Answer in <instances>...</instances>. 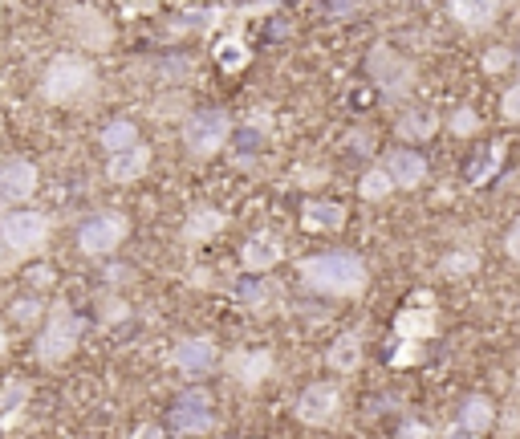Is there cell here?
I'll return each mask as SVG.
<instances>
[{
    "instance_id": "cell-39",
    "label": "cell",
    "mask_w": 520,
    "mask_h": 439,
    "mask_svg": "<svg viewBox=\"0 0 520 439\" xmlns=\"http://www.w3.org/2000/svg\"><path fill=\"white\" fill-rule=\"evenodd\" d=\"M29 281H33V285H49V281H53V269H33Z\"/></svg>"
},
{
    "instance_id": "cell-7",
    "label": "cell",
    "mask_w": 520,
    "mask_h": 439,
    "mask_svg": "<svg viewBox=\"0 0 520 439\" xmlns=\"http://www.w3.org/2000/svg\"><path fill=\"white\" fill-rule=\"evenodd\" d=\"M171 427L179 435H208L216 427V407L204 387H187L171 403Z\"/></svg>"
},
{
    "instance_id": "cell-28",
    "label": "cell",
    "mask_w": 520,
    "mask_h": 439,
    "mask_svg": "<svg viewBox=\"0 0 520 439\" xmlns=\"http://www.w3.org/2000/svg\"><path fill=\"white\" fill-rule=\"evenodd\" d=\"M236 301L244 305V309H252V313H260L269 301H273V285L265 281V277H244L240 285H236Z\"/></svg>"
},
{
    "instance_id": "cell-32",
    "label": "cell",
    "mask_w": 520,
    "mask_h": 439,
    "mask_svg": "<svg viewBox=\"0 0 520 439\" xmlns=\"http://www.w3.org/2000/svg\"><path fill=\"white\" fill-rule=\"evenodd\" d=\"M9 313H13V322H21V326H33L41 313H45V305L37 301V297H21V301H13L9 305Z\"/></svg>"
},
{
    "instance_id": "cell-4",
    "label": "cell",
    "mask_w": 520,
    "mask_h": 439,
    "mask_svg": "<svg viewBox=\"0 0 520 439\" xmlns=\"http://www.w3.org/2000/svg\"><path fill=\"white\" fill-rule=\"evenodd\" d=\"M232 131H236V122H232L228 110H216V106L191 110V114L183 118V147H187L195 159H212V155H220V151L228 147Z\"/></svg>"
},
{
    "instance_id": "cell-41",
    "label": "cell",
    "mask_w": 520,
    "mask_h": 439,
    "mask_svg": "<svg viewBox=\"0 0 520 439\" xmlns=\"http://www.w3.org/2000/svg\"><path fill=\"white\" fill-rule=\"evenodd\" d=\"M5 350H9V334H5V330H0V354H5Z\"/></svg>"
},
{
    "instance_id": "cell-21",
    "label": "cell",
    "mask_w": 520,
    "mask_h": 439,
    "mask_svg": "<svg viewBox=\"0 0 520 439\" xmlns=\"http://www.w3.org/2000/svg\"><path fill=\"white\" fill-rule=\"evenodd\" d=\"M386 171H390V179H395V187H407V192H411V187H419L423 179H427V159L419 155V151H390L386 155V163H382Z\"/></svg>"
},
{
    "instance_id": "cell-11",
    "label": "cell",
    "mask_w": 520,
    "mask_h": 439,
    "mask_svg": "<svg viewBox=\"0 0 520 439\" xmlns=\"http://www.w3.org/2000/svg\"><path fill=\"white\" fill-rule=\"evenodd\" d=\"M297 419L305 427H330L342 411V391L338 383H309L301 395H297Z\"/></svg>"
},
{
    "instance_id": "cell-27",
    "label": "cell",
    "mask_w": 520,
    "mask_h": 439,
    "mask_svg": "<svg viewBox=\"0 0 520 439\" xmlns=\"http://www.w3.org/2000/svg\"><path fill=\"white\" fill-rule=\"evenodd\" d=\"M476 269H480L476 248H451L447 257H439V277H447V281H468Z\"/></svg>"
},
{
    "instance_id": "cell-36",
    "label": "cell",
    "mask_w": 520,
    "mask_h": 439,
    "mask_svg": "<svg viewBox=\"0 0 520 439\" xmlns=\"http://www.w3.org/2000/svg\"><path fill=\"white\" fill-rule=\"evenodd\" d=\"M126 439H167V431L159 427V423H139L135 431H130Z\"/></svg>"
},
{
    "instance_id": "cell-19",
    "label": "cell",
    "mask_w": 520,
    "mask_h": 439,
    "mask_svg": "<svg viewBox=\"0 0 520 439\" xmlns=\"http://www.w3.org/2000/svg\"><path fill=\"white\" fill-rule=\"evenodd\" d=\"M346 208L338 200H305L301 204V228L305 232H342Z\"/></svg>"
},
{
    "instance_id": "cell-2",
    "label": "cell",
    "mask_w": 520,
    "mask_h": 439,
    "mask_svg": "<svg viewBox=\"0 0 520 439\" xmlns=\"http://www.w3.org/2000/svg\"><path fill=\"white\" fill-rule=\"evenodd\" d=\"M98 90V70L86 53H57L49 66H45V78H41V98L53 102V106H74L82 98H90Z\"/></svg>"
},
{
    "instance_id": "cell-12",
    "label": "cell",
    "mask_w": 520,
    "mask_h": 439,
    "mask_svg": "<svg viewBox=\"0 0 520 439\" xmlns=\"http://www.w3.org/2000/svg\"><path fill=\"white\" fill-rule=\"evenodd\" d=\"M37 183H41V171L29 159H21V155L5 159V163H0V208H13V204L33 200Z\"/></svg>"
},
{
    "instance_id": "cell-13",
    "label": "cell",
    "mask_w": 520,
    "mask_h": 439,
    "mask_svg": "<svg viewBox=\"0 0 520 439\" xmlns=\"http://www.w3.org/2000/svg\"><path fill=\"white\" fill-rule=\"evenodd\" d=\"M285 261V240L273 232H256L240 244V265L248 277H265Z\"/></svg>"
},
{
    "instance_id": "cell-42",
    "label": "cell",
    "mask_w": 520,
    "mask_h": 439,
    "mask_svg": "<svg viewBox=\"0 0 520 439\" xmlns=\"http://www.w3.org/2000/svg\"><path fill=\"white\" fill-rule=\"evenodd\" d=\"M5 248H9V244H5V236H0V257H5Z\"/></svg>"
},
{
    "instance_id": "cell-31",
    "label": "cell",
    "mask_w": 520,
    "mask_h": 439,
    "mask_svg": "<svg viewBox=\"0 0 520 439\" xmlns=\"http://www.w3.org/2000/svg\"><path fill=\"white\" fill-rule=\"evenodd\" d=\"M500 155H504V147H500V143H492V147L484 151V159L468 167V183H472V187H480V183H484V179H488V175L500 167Z\"/></svg>"
},
{
    "instance_id": "cell-17",
    "label": "cell",
    "mask_w": 520,
    "mask_h": 439,
    "mask_svg": "<svg viewBox=\"0 0 520 439\" xmlns=\"http://www.w3.org/2000/svg\"><path fill=\"white\" fill-rule=\"evenodd\" d=\"M147 171H151V147H147V143L130 147V151H122V155H114V159L106 163V179L118 183V187L139 183Z\"/></svg>"
},
{
    "instance_id": "cell-24",
    "label": "cell",
    "mask_w": 520,
    "mask_h": 439,
    "mask_svg": "<svg viewBox=\"0 0 520 439\" xmlns=\"http://www.w3.org/2000/svg\"><path fill=\"white\" fill-rule=\"evenodd\" d=\"M98 143H102V151H110V159L114 155H122V151H130V147H139V127L130 118H114V122H106V127L98 131Z\"/></svg>"
},
{
    "instance_id": "cell-23",
    "label": "cell",
    "mask_w": 520,
    "mask_h": 439,
    "mask_svg": "<svg viewBox=\"0 0 520 439\" xmlns=\"http://www.w3.org/2000/svg\"><path fill=\"white\" fill-rule=\"evenodd\" d=\"M29 399H33V391H29V383L21 379V374H17V379H9L5 387H0V431L17 427V419L25 415Z\"/></svg>"
},
{
    "instance_id": "cell-25",
    "label": "cell",
    "mask_w": 520,
    "mask_h": 439,
    "mask_svg": "<svg viewBox=\"0 0 520 439\" xmlns=\"http://www.w3.org/2000/svg\"><path fill=\"white\" fill-rule=\"evenodd\" d=\"M216 66L224 70V74H240L248 61H252V49H248V41L240 37V33H228V37H220L216 41Z\"/></svg>"
},
{
    "instance_id": "cell-26",
    "label": "cell",
    "mask_w": 520,
    "mask_h": 439,
    "mask_svg": "<svg viewBox=\"0 0 520 439\" xmlns=\"http://www.w3.org/2000/svg\"><path fill=\"white\" fill-rule=\"evenodd\" d=\"M395 131H399V139H407V143H423V139H431V135L439 131V114H431V110H407V114L395 122Z\"/></svg>"
},
{
    "instance_id": "cell-3",
    "label": "cell",
    "mask_w": 520,
    "mask_h": 439,
    "mask_svg": "<svg viewBox=\"0 0 520 439\" xmlns=\"http://www.w3.org/2000/svg\"><path fill=\"white\" fill-rule=\"evenodd\" d=\"M82 334H86V318H82V313H78L70 301H57V305L45 313V330H41V338H37V358H41L45 366H61L65 358L78 350Z\"/></svg>"
},
{
    "instance_id": "cell-34",
    "label": "cell",
    "mask_w": 520,
    "mask_h": 439,
    "mask_svg": "<svg viewBox=\"0 0 520 439\" xmlns=\"http://www.w3.org/2000/svg\"><path fill=\"white\" fill-rule=\"evenodd\" d=\"M500 118H504V122H512V127L520 122V82H516V86H508V90L500 94Z\"/></svg>"
},
{
    "instance_id": "cell-5",
    "label": "cell",
    "mask_w": 520,
    "mask_h": 439,
    "mask_svg": "<svg viewBox=\"0 0 520 439\" xmlns=\"http://www.w3.org/2000/svg\"><path fill=\"white\" fill-rule=\"evenodd\" d=\"M366 74L374 78V86H378L386 98H403V94H411V86H415V66H411L403 53L390 49L386 41H378V45L370 49Z\"/></svg>"
},
{
    "instance_id": "cell-43",
    "label": "cell",
    "mask_w": 520,
    "mask_h": 439,
    "mask_svg": "<svg viewBox=\"0 0 520 439\" xmlns=\"http://www.w3.org/2000/svg\"><path fill=\"white\" fill-rule=\"evenodd\" d=\"M516 66H520V49H516Z\"/></svg>"
},
{
    "instance_id": "cell-35",
    "label": "cell",
    "mask_w": 520,
    "mask_h": 439,
    "mask_svg": "<svg viewBox=\"0 0 520 439\" xmlns=\"http://www.w3.org/2000/svg\"><path fill=\"white\" fill-rule=\"evenodd\" d=\"M395 439H431V427L427 423H419V419H407L403 427H399V435Z\"/></svg>"
},
{
    "instance_id": "cell-20",
    "label": "cell",
    "mask_w": 520,
    "mask_h": 439,
    "mask_svg": "<svg viewBox=\"0 0 520 439\" xmlns=\"http://www.w3.org/2000/svg\"><path fill=\"white\" fill-rule=\"evenodd\" d=\"M492 423H496V403L488 395H468L464 407H460V423H455V427H460L468 439H480V435L492 431Z\"/></svg>"
},
{
    "instance_id": "cell-15",
    "label": "cell",
    "mask_w": 520,
    "mask_h": 439,
    "mask_svg": "<svg viewBox=\"0 0 520 439\" xmlns=\"http://www.w3.org/2000/svg\"><path fill=\"white\" fill-rule=\"evenodd\" d=\"M224 366H228V374H232V379H236L240 387L256 391V387H260V383H265L269 374H273L277 358H273L269 350H232Z\"/></svg>"
},
{
    "instance_id": "cell-9",
    "label": "cell",
    "mask_w": 520,
    "mask_h": 439,
    "mask_svg": "<svg viewBox=\"0 0 520 439\" xmlns=\"http://www.w3.org/2000/svg\"><path fill=\"white\" fill-rule=\"evenodd\" d=\"M126 216L122 212H98L78 228V248L86 257H110L114 248L126 240Z\"/></svg>"
},
{
    "instance_id": "cell-29",
    "label": "cell",
    "mask_w": 520,
    "mask_h": 439,
    "mask_svg": "<svg viewBox=\"0 0 520 439\" xmlns=\"http://www.w3.org/2000/svg\"><path fill=\"white\" fill-rule=\"evenodd\" d=\"M390 192H395V179H390V171H386V167H370V171L358 179V196H362V200H370V204L386 200Z\"/></svg>"
},
{
    "instance_id": "cell-6",
    "label": "cell",
    "mask_w": 520,
    "mask_h": 439,
    "mask_svg": "<svg viewBox=\"0 0 520 439\" xmlns=\"http://www.w3.org/2000/svg\"><path fill=\"white\" fill-rule=\"evenodd\" d=\"M65 29H70L74 45L82 53H106L114 45V25L102 9H90V5H74L65 9Z\"/></svg>"
},
{
    "instance_id": "cell-30",
    "label": "cell",
    "mask_w": 520,
    "mask_h": 439,
    "mask_svg": "<svg viewBox=\"0 0 520 439\" xmlns=\"http://www.w3.org/2000/svg\"><path fill=\"white\" fill-rule=\"evenodd\" d=\"M447 131H451V135H460V139L476 135V131H480V114H476L472 106H460V110H451V118H447Z\"/></svg>"
},
{
    "instance_id": "cell-14",
    "label": "cell",
    "mask_w": 520,
    "mask_h": 439,
    "mask_svg": "<svg viewBox=\"0 0 520 439\" xmlns=\"http://www.w3.org/2000/svg\"><path fill=\"white\" fill-rule=\"evenodd\" d=\"M439 330V318H435V305L427 293H415V305H403L399 318H395V334L399 342H423Z\"/></svg>"
},
{
    "instance_id": "cell-10",
    "label": "cell",
    "mask_w": 520,
    "mask_h": 439,
    "mask_svg": "<svg viewBox=\"0 0 520 439\" xmlns=\"http://www.w3.org/2000/svg\"><path fill=\"white\" fill-rule=\"evenodd\" d=\"M171 366L183 374V379H204L220 366V346L208 334H187L175 342L171 350Z\"/></svg>"
},
{
    "instance_id": "cell-22",
    "label": "cell",
    "mask_w": 520,
    "mask_h": 439,
    "mask_svg": "<svg viewBox=\"0 0 520 439\" xmlns=\"http://www.w3.org/2000/svg\"><path fill=\"white\" fill-rule=\"evenodd\" d=\"M325 366H330L334 374H354L362 366V334L346 330L330 342V350H325Z\"/></svg>"
},
{
    "instance_id": "cell-8",
    "label": "cell",
    "mask_w": 520,
    "mask_h": 439,
    "mask_svg": "<svg viewBox=\"0 0 520 439\" xmlns=\"http://www.w3.org/2000/svg\"><path fill=\"white\" fill-rule=\"evenodd\" d=\"M49 228H53L49 216L29 212V208H17V212L0 216V236H5V244L13 248V253H37V248H45Z\"/></svg>"
},
{
    "instance_id": "cell-40",
    "label": "cell",
    "mask_w": 520,
    "mask_h": 439,
    "mask_svg": "<svg viewBox=\"0 0 520 439\" xmlns=\"http://www.w3.org/2000/svg\"><path fill=\"white\" fill-rule=\"evenodd\" d=\"M330 13L334 17H350V13H358V5H330Z\"/></svg>"
},
{
    "instance_id": "cell-1",
    "label": "cell",
    "mask_w": 520,
    "mask_h": 439,
    "mask_svg": "<svg viewBox=\"0 0 520 439\" xmlns=\"http://www.w3.org/2000/svg\"><path fill=\"white\" fill-rule=\"evenodd\" d=\"M297 277L325 297H362L366 293V261L354 253H317L297 265Z\"/></svg>"
},
{
    "instance_id": "cell-33",
    "label": "cell",
    "mask_w": 520,
    "mask_h": 439,
    "mask_svg": "<svg viewBox=\"0 0 520 439\" xmlns=\"http://www.w3.org/2000/svg\"><path fill=\"white\" fill-rule=\"evenodd\" d=\"M508 66H516V49L496 45V49H488V53H484V70H488V74H504Z\"/></svg>"
},
{
    "instance_id": "cell-38",
    "label": "cell",
    "mask_w": 520,
    "mask_h": 439,
    "mask_svg": "<svg viewBox=\"0 0 520 439\" xmlns=\"http://www.w3.org/2000/svg\"><path fill=\"white\" fill-rule=\"evenodd\" d=\"M415 358H419V342H403V350L390 354V362H395V366H407V362H415Z\"/></svg>"
},
{
    "instance_id": "cell-37",
    "label": "cell",
    "mask_w": 520,
    "mask_h": 439,
    "mask_svg": "<svg viewBox=\"0 0 520 439\" xmlns=\"http://www.w3.org/2000/svg\"><path fill=\"white\" fill-rule=\"evenodd\" d=\"M504 253L512 257V261H520V220L508 228V236H504Z\"/></svg>"
},
{
    "instance_id": "cell-16",
    "label": "cell",
    "mask_w": 520,
    "mask_h": 439,
    "mask_svg": "<svg viewBox=\"0 0 520 439\" xmlns=\"http://www.w3.org/2000/svg\"><path fill=\"white\" fill-rule=\"evenodd\" d=\"M228 228V212H220V208H212V204H195L191 212H187V220H183V244H208V240H216L220 232Z\"/></svg>"
},
{
    "instance_id": "cell-18",
    "label": "cell",
    "mask_w": 520,
    "mask_h": 439,
    "mask_svg": "<svg viewBox=\"0 0 520 439\" xmlns=\"http://www.w3.org/2000/svg\"><path fill=\"white\" fill-rule=\"evenodd\" d=\"M447 13L460 21V29H468V33H488L496 25V17H500V5H496V0H451Z\"/></svg>"
}]
</instances>
